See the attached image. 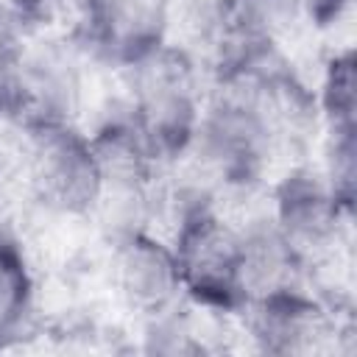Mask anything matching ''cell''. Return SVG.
<instances>
[{
	"instance_id": "6da1fadb",
	"label": "cell",
	"mask_w": 357,
	"mask_h": 357,
	"mask_svg": "<svg viewBox=\"0 0 357 357\" xmlns=\"http://www.w3.org/2000/svg\"><path fill=\"white\" fill-rule=\"evenodd\" d=\"M123 114L145 151L159 167L176 165L190 151L206 106L198 56L184 45L165 42L123 67Z\"/></svg>"
},
{
	"instance_id": "7a4b0ae2",
	"label": "cell",
	"mask_w": 357,
	"mask_h": 357,
	"mask_svg": "<svg viewBox=\"0 0 357 357\" xmlns=\"http://www.w3.org/2000/svg\"><path fill=\"white\" fill-rule=\"evenodd\" d=\"M178 218L170 237L184 298L215 315L243 312V243L240 229L209 201L178 195Z\"/></svg>"
},
{
	"instance_id": "3957f363",
	"label": "cell",
	"mask_w": 357,
	"mask_h": 357,
	"mask_svg": "<svg viewBox=\"0 0 357 357\" xmlns=\"http://www.w3.org/2000/svg\"><path fill=\"white\" fill-rule=\"evenodd\" d=\"M22 184L53 218H92L100 198V165L89 134L75 123L25 126Z\"/></svg>"
},
{
	"instance_id": "277c9868",
	"label": "cell",
	"mask_w": 357,
	"mask_h": 357,
	"mask_svg": "<svg viewBox=\"0 0 357 357\" xmlns=\"http://www.w3.org/2000/svg\"><path fill=\"white\" fill-rule=\"evenodd\" d=\"M268 218L307 271L340 257L346 248L351 212L335 198L321 170L310 165L287 167L268 187Z\"/></svg>"
},
{
	"instance_id": "5b68a950",
	"label": "cell",
	"mask_w": 357,
	"mask_h": 357,
	"mask_svg": "<svg viewBox=\"0 0 357 357\" xmlns=\"http://www.w3.org/2000/svg\"><path fill=\"white\" fill-rule=\"evenodd\" d=\"M86 75L78 50L59 36L25 45L14 73L11 109L22 126L33 123H75L84 103Z\"/></svg>"
},
{
	"instance_id": "8992f818",
	"label": "cell",
	"mask_w": 357,
	"mask_h": 357,
	"mask_svg": "<svg viewBox=\"0 0 357 357\" xmlns=\"http://www.w3.org/2000/svg\"><path fill=\"white\" fill-rule=\"evenodd\" d=\"M109 284L117 301L139 318H162L184 298L173 245L148 229L109 240Z\"/></svg>"
},
{
	"instance_id": "52a82bcc",
	"label": "cell",
	"mask_w": 357,
	"mask_h": 357,
	"mask_svg": "<svg viewBox=\"0 0 357 357\" xmlns=\"http://www.w3.org/2000/svg\"><path fill=\"white\" fill-rule=\"evenodd\" d=\"M176 0H78L84 39L117 70L170 42Z\"/></svg>"
},
{
	"instance_id": "ba28073f",
	"label": "cell",
	"mask_w": 357,
	"mask_h": 357,
	"mask_svg": "<svg viewBox=\"0 0 357 357\" xmlns=\"http://www.w3.org/2000/svg\"><path fill=\"white\" fill-rule=\"evenodd\" d=\"M243 312L248 335L271 354L326 351L340 335L332 304L307 293L304 284L248 301Z\"/></svg>"
},
{
	"instance_id": "9c48e42d",
	"label": "cell",
	"mask_w": 357,
	"mask_h": 357,
	"mask_svg": "<svg viewBox=\"0 0 357 357\" xmlns=\"http://www.w3.org/2000/svg\"><path fill=\"white\" fill-rule=\"evenodd\" d=\"M33 273L22 245L0 229V346L14 340L33 307Z\"/></svg>"
},
{
	"instance_id": "30bf717a",
	"label": "cell",
	"mask_w": 357,
	"mask_h": 357,
	"mask_svg": "<svg viewBox=\"0 0 357 357\" xmlns=\"http://www.w3.org/2000/svg\"><path fill=\"white\" fill-rule=\"evenodd\" d=\"M318 114L324 128L343 131L354 128V56L351 50H340L326 61L321 92L315 95Z\"/></svg>"
},
{
	"instance_id": "8fae6325",
	"label": "cell",
	"mask_w": 357,
	"mask_h": 357,
	"mask_svg": "<svg viewBox=\"0 0 357 357\" xmlns=\"http://www.w3.org/2000/svg\"><path fill=\"white\" fill-rule=\"evenodd\" d=\"M20 53L22 39L17 33V20L6 6H0V114H8L11 109V89Z\"/></svg>"
},
{
	"instance_id": "7c38bea8",
	"label": "cell",
	"mask_w": 357,
	"mask_h": 357,
	"mask_svg": "<svg viewBox=\"0 0 357 357\" xmlns=\"http://www.w3.org/2000/svg\"><path fill=\"white\" fill-rule=\"evenodd\" d=\"M67 3H78V0H6V8L14 14L17 22L31 20V22H47L50 17H56Z\"/></svg>"
}]
</instances>
